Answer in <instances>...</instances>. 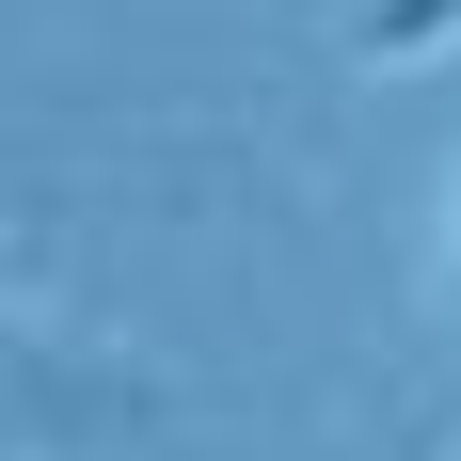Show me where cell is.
I'll return each mask as SVG.
<instances>
[{"instance_id":"obj_1","label":"cell","mask_w":461,"mask_h":461,"mask_svg":"<svg viewBox=\"0 0 461 461\" xmlns=\"http://www.w3.org/2000/svg\"><path fill=\"white\" fill-rule=\"evenodd\" d=\"M159 414H176V366L159 350H128V334H64L32 303L16 319V446L32 461H128V446H159Z\"/></svg>"},{"instance_id":"obj_2","label":"cell","mask_w":461,"mask_h":461,"mask_svg":"<svg viewBox=\"0 0 461 461\" xmlns=\"http://www.w3.org/2000/svg\"><path fill=\"white\" fill-rule=\"evenodd\" d=\"M446 48H461V0H366L334 64H366V80H414V64H446Z\"/></svg>"},{"instance_id":"obj_3","label":"cell","mask_w":461,"mask_h":461,"mask_svg":"<svg viewBox=\"0 0 461 461\" xmlns=\"http://www.w3.org/2000/svg\"><path fill=\"white\" fill-rule=\"evenodd\" d=\"M446 271H461V176H446Z\"/></svg>"}]
</instances>
